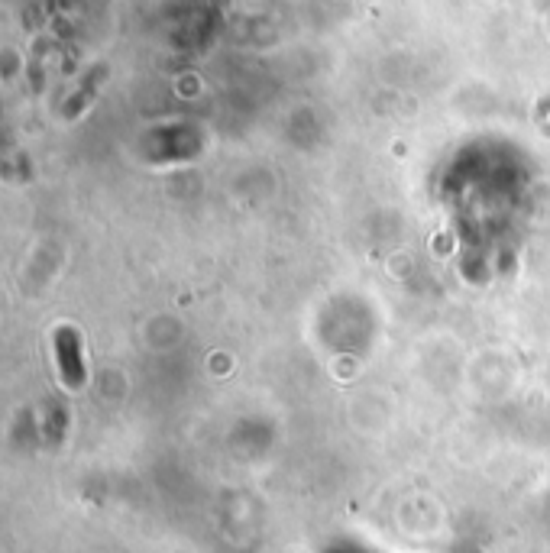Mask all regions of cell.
<instances>
[{
    "instance_id": "cell-1",
    "label": "cell",
    "mask_w": 550,
    "mask_h": 553,
    "mask_svg": "<svg viewBox=\"0 0 550 553\" xmlns=\"http://www.w3.org/2000/svg\"><path fill=\"white\" fill-rule=\"evenodd\" d=\"M52 347H55V363H59L62 372V382L68 389H81L85 385V356H81V337L75 327H59L52 337Z\"/></svg>"
}]
</instances>
